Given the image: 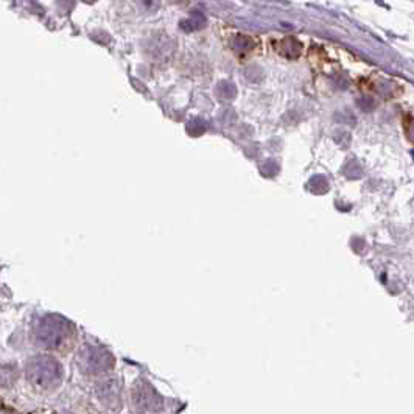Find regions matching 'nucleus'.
<instances>
[{"instance_id": "nucleus-5", "label": "nucleus", "mask_w": 414, "mask_h": 414, "mask_svg": "<svg viewBox=\"0 0 414 414\" xmlns=\"http://www.w3.org/2000/svg\"><path fill=\"white\" fill-rule=\"evenodd\" d=\"M83 2H86V4H94L95 0H83Z\"/></svg>"}, {"instance_id": "nucleus-1", "label": "nucleus", "mask_w": 414, "mask_h": 414, "mask_svg": "<svg viewBox=\"0 0 414 414\" xmlns=\"http://www.w3.org/2000/svg\"><path fill=\"white\" fill-rule=\"evenodd\" d=\"M277 51H279L280 55H284L287 58H292V60H294V58H297L301 55L302 46L296 38L288 36V38H284L282 41H279Z\"/></svg>"}, {"instance_id": "nucleus-3", "label": "nucleus", "mask_w": 414, "mask_h": 414, "mask_svg": "<svg viewBox=\"0 0 414 414\" xmlns=\"http://www.w3.org/2000/svg\"><path fill=\"white\" fill-rule=\"evenodd\" d=\"M254 47V43H253V39L250 36H235L233 39V48L235 52L238 53H246V52H250L251 48Z\"/></svg>"}, {"instance_id": "nucleus-6", "label": "nucleus", "mask_w": 414, "mask_h": 414, "mask_svg": "<svg viewBox=\"0 0 414 414\" xmlns=\"http://www.w3.org/2000/svg\"><path fill=\"white\" fill-rule=\"evenodd\" d=\"M178 2H186V0H178Z\"/></svg>"}, {"instance_id": "nucleus-2", "label": "nucleus", "mask_w": 414, "mask_h": 414, "mask_svg": "<svg viewBox=\"0 0 414 414\" xmlns=\"http://www.w3.org/2000/svg\"><path fill=\"white\" fill-rule=\"evenodd\" d=\"M206 26V18L201 11H193L190 14V18L181 22V30L184 31H195L200 30Z\"/></svg>"}, {"instance_id": "nucleus-4", "label": "nucleus", "mask_w": 414, "mask_h": 414, "mask_svg": "<svg viewBox=\"0 0 414 414\" xmlns=\"http://www.w3.org/2000/svg\"><path fill=\"white\" fill-rule=\"evenodd\" d=\"M137 4L140 5V8H142L144 11L154 13V11L159 10L162 0H137Z\"/></svg>"}]
</instances>
